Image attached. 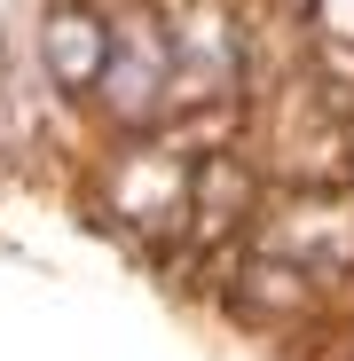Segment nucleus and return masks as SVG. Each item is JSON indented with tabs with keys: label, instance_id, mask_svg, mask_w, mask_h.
<instances>
[{
	"label": "nucleus",
	"instance_id": "1",
	"mask_svg": "<svg viewBox=\"0 0 354 361\" xmlns=\"http://www.w3.org/2000/svg\"><path fill=\"white\" fill-rule=\"evenodd\" d=\"M276 267L291 275H346L354 267V204L346 197H300L276 220Z\"/></svg>",
	"mask_w": 354,
	"mask_h": 361
},
{
	"label": "nucleus",
	"instance_id": "2",
	"mask_svg": "<svg viewBox=\"0 0 354 361\" xmlns=\"http://www.w3.org/2000/svg\"><path fill=\"white\" fill-rule=\"evenodd\" d=\"M102 204L126 220V228H165V220H182V204H189V173L173 165V157H158V149H126V157H110V173H102Z\"/></svg>",
	"mask_w": 354,
	"mask_h": 361
},
{
	"label": "nucleus",
	"instance_id": "3",
	"mask_svg": "<svg viewBox=\"0 0 354 361\" xmlns=\"http://www.w3.org/2000/svg\"><path fill=\"white\" fill-rule=\"evenodd\" d=\"M47 71H55V87H71V94L102 87V71H110V32H102V16L55 8V16H47Z\"/></svg>",
	"mask_w": 354,
	"mask_h": 361
}]
</instances>
